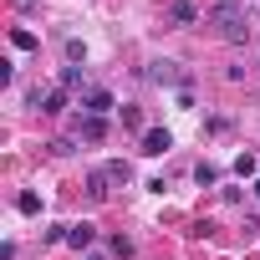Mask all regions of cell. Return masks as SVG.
<instances>
[{
  "mask_svg": "<svg viewBox=\"0 0 260 260\" xmlns=\"http://www.w3.org/2000/svg\"><path fill=\"white\" fill-rule=\"evenodd\" d=\"M77 107H82V112H92V117H107L117 102H112V92H107V87H82V102H77Z\"/></svg>",
  "mask_w": 260,
  "mask_h": 260,
  "instance_id": "6da1fadb",
  "label": "cell"
},
{
  "mask_svg": "<svg viewBox=\"0 0 260 260\" xmlns=\"http://www.w3.org/2000/svg\"><path fill=\"white\" fill-rule=\"evenodd\" d=\"M148 77H153V82H164V87H179V92H184V82H189V72H184L179 61H153V67H148Z\"/></svg>",
  "mask_w": 260,
  "mask_h": 260,
  "instance_id": "7a4b0ae2",
  "label": "cell"
},
{
  "mask_svg": "<svg viewBox=\"0 0 260 260\" xmlns=\"http://www.w3.org/2000/svg\"><path fill=\"white\" fill-rule=\"evenodd\" d=\"M214 26H219V36H224V41H250V26H245V11H235V16H219Z\"/></svg>",
  "mask_w": 260,
  "mask_h": 260,
  "instance_id": "3957f363",
  "label": "cell"
},
{
  "mask_svg": "<svg viewBox=\"0 0 260 260\" xmlns=\"http://www.w3.org/2000/svg\"><path fill=\"white\" fill-rule=\"evenodd\" d=\"M77 138H87V143H102V138H107V117H92V112H82V117H77Z\"/></svg>",
  "mask_w": 260,
  "mask_h": 260,
  "instance_id": "277c9868",
  "label": "cell"
},
{
  "mask_svg": "<svg viewBox=\"0 0 260 260\" xmlns=\"http://www.w3.org/2000/svg\"><path fill=\"white\" fill-rule=\"evenodd\" d=\"M174 148V133H169V127H148V133H143V153L148 158H158V153H169Z\"/></svg>",
  "mask_w": 260,
  "mask_h": 260,
  "instance_id": "5b68a950",
  "label": "cell"
},
{
  "mask_svg": "<svg viewBox=\"0 0 260 260\" xmlns=\"http://www.w3.org/2000/svg\"><path fill=\"white\" fill-rule=\"evenodd\" d=\"M92 240H97V224H87V219H82V224H67V245H72V250H87Z\"/></svg>",
  "mask_w": 260,
  "mask_h": 260,
  "instance_id": "8992f818",
  "label": "cell"
},
{
  "mask_svg": "<svg viewBox=\"0 0 260 260\" xmlns=\"http://www.w3.org/2000/svg\"><path fill=\"white\" fill-rule=\"evenodd\" d=\"M36 107H41V112H46V117H56V112H61V107H67V87H51V92H46V97H41V92H36Z\"/></svg>",
  "mask_w": 260,
  "mask_h": 260,
  "instance_id": "52a82bcc",
  "label": "cell"
},
{
  "mask_svg": "<svg viewBox=\"0 0 260 260\" xmlns=\"http://www.w3.org/2000/svg\"><path fill=\"white\" fill-rule=\"evenodd\" d=\"M169 16H174L179 26H194V21H199V6H194V0H174V11H169Z\"/></svg>",
  "mask_w": 260,
  "mask_h": 260,
  "instance_id": "ba28073f",
  "label": "cell"
},
{
  "mask_svg": "<svg viewBox=\"0 0 260 260\" xmlns=\"http://www.w3.org/2000/svg\"><path fill=\"white\" fill-rule=\"evenodd\" d=\"M107 184H112V179H107V174H102V169H97V174H92V179H87V194H92V199H97V204H102V199H107Z\"/></svg>",
  "mask_w": 260,
  "mask_h": 260,
  "instance_id": "9c48e42d",
  "label": "cell"
},
{
  "mask_svg": "<svg viewBox=\"0 0 260 260\" xmlns=\"http://www.w3.org/2000/svg\"><path fill=\"white\" fill-rule=\"evenodd\" d=\"M61 87H67V92L87 87V82H82V67H77V61H72V67H61Z\"/></svg>",
  "mask_w": 260,
  "mask_h": 260,
  "instance_id": "30bf717a",
  "label": "cell"
},
{
  "mask_svg": "<svg viewBox=\"0 0 260 260\" xmlns=\"http://www.w3.org/2000/svg\"><path fill=\"white\" fill-rule=\"evenodd\" d=\"M194 179H199V189H214V184H219V169H214V164H199Z\"/></svg>",
  "mask_w": 260,
  "mask_h": 260,
  "instance_id": "8fae6325",
  "label": "cell"
},
{
  "mask_svg": "<svg viewBox=\"0 0 260 260\" xmlns=\"http://www.w3.org/2000/svg\"><path fill=\"white\" fill-rule=\"evenodd\" d=\"M122 127H133V133H148V127H143V112H138V107H122Z\"/></svg>",
  "mask_w": 260,
  "mask_h": 260,
  "instance_id": "7c38bea8",
  "label": "cell"
},
{
  "mask_svg": "<svg viewBox=\"0 0 260 260\" xmlns=\"http://www.w3.org/2000/svg\"><path fill=\"white\" fill-rule=\"evenodd\" d=\"M102 174H107V179H112V184H127V164H122V158H112V164H107V169H102Z\"/></svg>",
  "mask_w": 260,
  "mask_h": 260,
  "instance_id": "4fadbf2b",
  "label": "cell"
},
{
  "mask_svg": "<svg viewBox=\"0 0 260 260\" xmlns=\"http://www.w3.org/2000/svg\"><path fill=\"white\" fill-rule=\"evenodd\" d=\"M16 209H21V214H41V194H21Z\"/></svg>",
  "mask_w": 260,
  "mask_h": 260,
  "instance_id": "5bb4252c",
  "label": "cell"
},
{
  "mask_svg": "<svg viewBox=\"0 0 260 260\" xmlns=\"http://www.w3.org/2000/svg\"><path fill=\"white\" fill-rule=\"evenodd\" d=\"M11 46H16V51H31L36 36H31V31H11Z\"/></svg>",
  "mask_w": 260,
  "mask_h": 260,
  "instance_id": "9a60e30c",
  "label": "cell"
},
{
  "mask_svg": "<svg viewBox=\"0 0 260 260\" xmlns=\"http://www.w3.org/2000/svg\"><path fill=\"white\" fill-rule=\"evenodd\" d=\"M235 174H240V179H250V174H255V158H250V153H245V158H235Z\"/></svg>",
  "mask_w": 260,
  "mask_h": 260,
  "instance_id": "2e32d148",
  "label": "cell"
},
{
  "mask_svg": "<svg viewBox=\"0 0 260 260\" xmlns=\"http://www.w3.org/2000/svg\"><path fill=\"white\" fill-rule=\"evenodd\" d=\"M255 194H260V184H255Z\"/></svg>",
  "mask_w": 260,
  "mask_h": 260,
  "instance_id": "e0dca14e",
  "label": "cell"
},
{
  "mask_svg": "<svg viewBox=\"0 0 260 260\" xmlns=\"http://www.w3.org/2000/svg\"><path fill=\"white\" fill-rule=\"evenodd\" d=\"M92 260H102V255H92Z\"/></svg>",
  "mask_w": 260,
  "mask_h": 260,
  "instance_id": "ac0fdd59",
  "label": "cell"
}]
</instances>
